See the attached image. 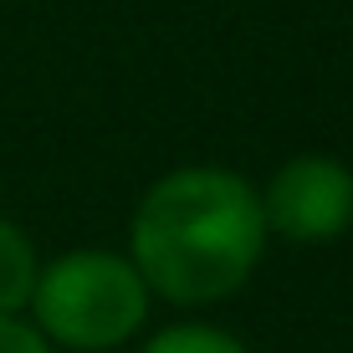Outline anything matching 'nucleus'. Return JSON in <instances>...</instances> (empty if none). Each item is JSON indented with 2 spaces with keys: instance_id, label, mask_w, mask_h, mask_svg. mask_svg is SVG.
<instances>
[{
  "instance_id": "f03ea898",
  "label": "nucleus",
  "mask_w": 353,
  "mask_h": 353,
  "mask_svg": "<svg viewBox=\"0 0 353 353\" xmlns=\"http://www.w3.org/2000/svg\"><path fill=\"white\" fill-rule=\"evenodd\" d=\"M154 297L118 246H72L41 261L26 323L57 353H118L149 327Z\"/></svg>"
},
{
  "instance_id": "f257e3e1",
  "label": "nucleus",
  "mask_w": 353,
  "mask_h": 353,
  "mask_svg": "<svg viewBox=\"0 0 353 353\" xmlns=\"http://www.w3.org/2000/svg\"><path fill=\"white\" fill-rule=\"evenodd\" d=\"M123 256L169 307L194 312L236 297L266 256L256 185L230 164H174L139 194Z\"/></svg>"
},
{
  "instance_id": "20e7f679",
  "label": "nucleus",
  "mask_w": 353,
  "mask_h": 353,
  "mask_svg": "<svg viewBox=\"0 0 353 353\" xmlns=\"http://www.w3.org/2000/svg\"><path fill=\"white\" fill-rule=\"evenodd\" d=\"M41 272V251L16 221L0 215V323L6 318H26V302Z\"/></svg>"
},
{
  "instance_id": "423d86ee",
  "label": "nucleus",
  "mask_w": 353,
  "mask_h": 353,
  "mask_svg": "<svg viewBox=\"0 0 353 353\" xmlns=\"http://www.w3.org/2000/svg\"><path fill=\"white\" fill-rule=\"evenodd\" d=\"M0 353H57L26 318H6L0 323Z\"/></svg>"
},
{
  "instance_id": "7ed1b4c3",
  "label": "nucleus",
  "mask_w": 353,
  "mask_h": 353,
  "mask_svg": "<svg viewBox=\"0 0 353 353\" xmlns=\"http://www.w3.org/2000/svg\"><path fill=\"white\" fill-rule=\"evenodd\" d=\"M266 241L333 246L353 230V169L338 154H292L256 185Z\"/></svg>"
},
{
  "instance_id": "39448f33",
  "label": "nucleus",
  "mask_w": 353,
  "mask_h": 353,
  "mask_svg": "<svg viewBox=\"0 0 353 353\" xmlns=\"http://www.w3.org/2000/svg\"><path fill=\"white\" fill-rule=\"evenodd\" d=\"M139 353H251L230 327L221 323H200V318H179L154 327L149 338L139 343Z\"/></svg>"
}]
</instances>
